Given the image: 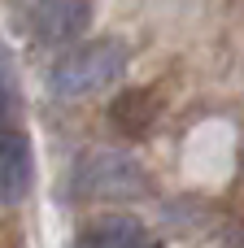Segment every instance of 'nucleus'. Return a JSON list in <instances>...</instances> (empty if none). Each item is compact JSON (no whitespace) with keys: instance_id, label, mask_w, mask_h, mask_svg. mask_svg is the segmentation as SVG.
<instances>
[{"instance_id":"4","label":"nucleus","mask_w":244,"mask_h":248,"mask_svg":"<svg viewBox=\"0 0 244 248\" xmlns=\"http://www.w3.org/2000/svg\"><path fill=\"white\" fill-rule=\"evenodd\" d=\"M35 183V157H31V140L13 126H0V205H17L26 201Z\"/></svg>"},{"instance_id":"8","label":"nucleus","mask_w":244,"mask_h":248,"mask_svg":"<svg viewBox=\"0 0 244 248\" xmlns=\"http://www.w3.org/2000/svg\"><path fill=\"white\" fill-rule=\"evenodd\" d=\"M0 248H22V227L17 222H0Z\"/></svg>"},{"instance_id":"7","label":"nucleus","mask_w":244,"mask_h":248,"mask_svg":"<svg viewBox=\"0 0 244 248\" xmlns=\"http://www.w3.org/2000/svg\"><path fill=\"white\" fill-rule=\"evenodd\" d=\"M13 113H17V74H13V61L0 52V126H9Z\"/></svg>"},{"instance_id":"2","label":"nucleus","mask_w":244,"mask_h":248,"mask_svg":"<svg viewBox=\"0 0 244 248\" xmlns=\"http://www.w3.org/2000/svg\"><path fill=\"white\" fill-rule=\"evenodd\" d=\"M70 192L79 201H140L148 196V174L127 153H87L70 174Z\"/></svg>"},{"instance_id":"3","label":"nucleus","mask_w":244,"mask_h":248,"mask_svg":"<svg viewBox=\"0 0 244 248\" xmlns=\"http://www.w3.org/2000/svg\"><path fill=\"white\" fill-rule=\"evenodd\" d=\"M92 22V0H39L31 9V31L39 44H74Z\"/></svg>"},{"instance_id":"5","label":"nucleus","mask_w":244,"mask_h":248,"mask_svg":"<svg viewBox=\"0 0 244 248\" xmlns=\"http://www.w3.org/2000/svg\"><path fill=\"white\" fill-rule=\"evenodd\" d=\"M148 244V231L135 214H100L92 222L79 227L74 248H144Z\"/></svg>"},{"instance_id":"6","label":"nucleus","mask_w":244,"mask_h":248,"mask_svg":"<svg viewBox=\"0 0 244 248\" xmlns=\"http://www.w3.org/2000/svg\"><path fill=\"white\" fill-rule=\"evenodd\" d=\"M157 113H162V100H157L153 87H127V92H118L114 105H109V122H114L122 135H131V140L148 135L153 122H157Z\"/></svg>"},{"instance_id":"1","label":"nucleus","mask_w":244,"mask_h":248,"mask_svg":"<svg viewBox=\"0 0 244 248\" xmlns=\"http://www.w3.org/2000/svg\"><path fill=\"white\" fill-rule=\"evenodd\" d=\"M122 70H127L122 39H87L52 65V92L61 100H87V96L109 92L122 78Z\"/></svg>"}]
</instances>
